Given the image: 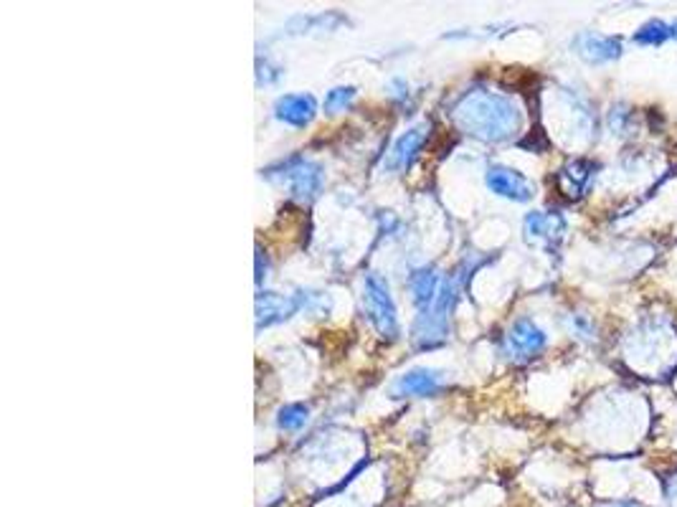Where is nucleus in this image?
<instances>
[{
	"label": "nucleus",
	"instance_id": "obj_1",
	"mask_svg": "<svg viewBox=\"0 0 677 507\" xmlns=\"http://www.w3.org/2000/svg\"><path fill=\"white\" fill-rule=\"evenodd\" d=\"M452 120L465 135L483 142H505L523 122L520 110L508 96L487 89H472L459 96V102L452 107Z\"/></svg>",
	"mask_w": 677,
	"mask_h": 507
},
{
	"label": "nucleus",
	"instance_id": "obj_2",
	"mask_svg": "<svg viewBox=\"0 0 677 507\" xmlns=\"http://www.w3.org/2000/svg\"><path fill=\"white\" fill-rule=\"evenodd\" d=\"M264 176L272 180H282L290 188L292 195L300 201H312L322 191V180H325L322 167L312 160H304L300 155H292L284 163L269 167Z\"/></svg>",
	"mask_w": 677,
	"mask_h": 507
},
{
	"label": "nucleus",
	"instance_id": "obj_3",
	"mask_svg": "<svg viewBox=\"0 0 677 507\" xmlns=\"http://www.w3.org/2000/svg\"><path fill=\"white\" fill-rule=\"evenodd\" d=\"M455 282H452V279H444L434 304L416 320V343H419V348H434V345H439L444 338H447L449 317H452V310H455Z\"/></svg>",
	"mask_w": 677,
	"mask_h": 507
},
{
	"label": "nucleus",
	"instance_id": "obj_4",
	"mask_svg": "<svg viewBox=\"0 0 677 507\" xmlns=\"http://www.w3.org/2000/svg\"><path fill=\"white\" fill-rule=\"evenodd\" d=\"M363 307L366 315L374 322L378 335H384L388 340H393L399 335V315H396V304L391 297V289L378 275H366L363 279Z\"/></svg>",
	"mask_w": 677,
	"mask_h": 507
},
{
	"label": "nucleus",
	"instance_id": "obj_5",
	"mask_svg": "<svg viewBox=\"0 0 677 507\" xmlns=\"http://www.w3.org/2000/svg\"><path fill=\"white\" fill-rule=\"evenodd\" d=\"M568 223L558 211H530L523 219V233L528 244L555 249L566 236Z\"/></svg>",
	"mask_w": 677,
	"mask_h": 507
},
{
	"label": "nucleus",
	"instance_id": "obj_6",
	"mask_svg": "<svg viewBox=\"0 0 677 507\" xmlns=\"http://www.w3.org/2000/svg\"><path fill=\"white\" fill-rule=\"evenodd\" d=\"M302 307V292H297V294L259 292V294H257V330L279 325V322H284L287 317L297 315Z\"/></svg>",
	"mask_w": 677,
	"mask_h": 507
},
{
	"label": "nucleus",
	"instance_id": "obj_7",
	"mask_svg": "<svg viewBox=\"0 0 677 507\" xmlns=\"http://www.w3.org/2000/svg\"><path fill=\"white\" fill-rule=\"evenodd\" d=\"M484 183L487 188L500 195V198H508V201H515V204H526L533 198V183L515 167H505V165H492L484 176Z\"/></svg>",
	"mask_w": 677,
	"mask_h": 507
},
{
	"label": "nucleus",
	"instance_id": "obj_8",
	"mask_svg": "<svg viewBox=\"0 0 677 507\" xmlns=\"http://www.w3.org/2000/svg\"><path fill=\"white\" fill-rule=\"evenodd\" d=\"M548 345V335L530 320V317H520L512 322V328L508 330V353L512 358H536L543 353V348Z\"/></svg>",
	"mask_w": 677,
	"mask_h": 507
},
{
	"label": "nucleus",
	"instance_id": "obj_9",
	"mask_svg": "<svg viewBox=\"0 0 677 507\" xmlns=\"http://www.w3.org/2000/svg\"><path fill=\"white\" fill-rule=\"evenodd\" d=\"M573 49L586 64H594V67L617 61L624 51L622 41L617 36H601V33H591V31L579 33L573 41Z\"/></svg>",
	"mask_w": 677,
	"mask_h": 507
},
{
	"label": "nucleus",
	"instance_id": "obj_10",
	"mask_svg": "<svg viewBox=\"0 0 677 507\" xmlns=\"http://www.w3.org/2000/svg\"><path fill=\"white\" fill-rule=\"evenodd\" d=\"M596 176V165L586 158H576V160H568L558 176H555V186L558 191L564 193L571 201H579L586 195V191L591 188V180Z\"/></svg>",
	"mask_w": 677,
	"mask_h": 507
},
{
	"label": "nucleus",
	"instance_id": "obj_11",
	"mask_svg": "<svg viewBox=\"0 0 677 507\" xmlns=\"http://www.w3.org/2000/svg\"><path fill=\"white\" fill-rule=\"evenodd\" d=\"M427 138H429V127H424V124H421V127H414V130H409L406 135H402V138L393 142V148H391V152H388L384 167L391 170V173L409 170V167L414 165L416 158H419V152H421V148H424Z\"/></svg>",
	"mask_w": 677,
	"mask_h": 507
},
{
	"label": "nucleus",
	"instance_id": "obj_12",
	"mask_svg": "<svg viewBox=\"0 0 677 507\" xmlns=\"http://www.w3.org/2000/svg\"><path fill=\"white\" fill-rule=\"evenodd\" d=\"M318 114V102L312 95H284L276 99L275 117L292 127H307Z\"/></svg>",
	"mask_w": 677,
	"mask_h": 507
},
{
	"label": "nucleus",
	"instance_id": "obj_13",
	"mask_svg": "<svg viewBox=\"0 0 677 507\" xmlns=\"http://www.w3.org/2000/svg\"><path fill=\"white\" fill-rule=\"evenodd\" d=\"M442 388V373L431 368H414L403 373L393 384V396H434Z\"/></svg>",
	"mask_w": 677,
	"mask_h": 507
},
{
	"label": "nucleus",
	"instance_id": "obj_14",
	"mask_svg": "<svg viewBox=\"0 0 677 507\" xmlns=\"http://www.w3.org/2000/svg\"><path fill=\"white\" fill-rule=\"evenodd\" d=\"M439 287H442V282H439V275H437L434 267H419V269L411 272L409 289H411V297H414L419 315H424L429 307L434 304L437 294H439Z\"/></svg>",
	"mask_w": 677,
	"mask_h": 507
},
{
	"label": "nucleus",
	"instance_id": "obj_15",
	"mask_svg": "<svg viewBox=\"0 0 677 507\" xmlns=\"http://www.w3.org/2000/svg\"><path fill=\"white\" fill-rule=\"evenodd\" d=\"M670 23H664L660 18H652L645 26L636 31L632 36V41L639 43V46H663L664 41H670Z\"/></svg>",
	"mask_w": 677,
	"mask_h": 507
},
{
	"label": "nucleus",
	"instance_id": "obj_16",
	"mask_svg": "<svg viewBox=\"0 0 677 507\" xmlns=\"http://www.w3.org/2000/svg\"><path fill=\"white\" fill-rule=\"evenodd\" d=\"M307 419H310V409L304 403H287L276 413V426L284 431H297L307 424Z\"/></svg>",
	"mask_w": 677,
	"mask_h": 507
},
{
	"label": "nucleus",
	"instance_id": "obj_17",
	"mask_svg": "<svg viewBox=\"0 0 677 507\" xmlns=\"http://www.w3.org/2000/svg\"><path fill=\"white\" fill-rule=\"evenodd\" d=\"M356 99V86H335L325 96V112H343L346 107H350V102Z\"/></svg>",
	"mask_w": 677,
	"mask_h": 507
},
{
	"label": "nucleus",
	"instance_id": "obj_18",
	"mask_svg": "<svg viewBox=\"0 0 677 507\" xmlns=\"http://www.w3.org/2000/svg\"><path fill=\"white\" fill-rule=\"evenodd\" d=\"M632 122V112H627V107H611L609 112V127H611V132H617V135H624V130H627V124Z\"/></svg>",
	"mask_w": 677,
	"mask_h": 507
},
{
	"label": "nucleus",
	"instance_id": "obj_19",
	"mask_svg": "<svg viewBox=\"0 0 677 507\" xmlns=\"http://www.w3.org/2000/svg\"><path fill=\"white\" fill-rule=\"evenodd\" d=\"M279 77H282V69H276V67H272V64H266V61H264V69L259 67L257 82H259V84H275V82H279Z\"/></svg>",
	"mask_w": 677,
	"mask_h": 507
},
{
	"label": "nucleus",
	"instance_id": "obj_20",
	"mask_svg": "<svg viewBox=\"0 0 677 507\" xmlns=\"http://www.w3.org/2000/svg\"><path fill=\"white\" fill-rule=\"evenodd\" d=\"M573 328L579 330L581 332V338H591V332H594V328H591V322L586 320V317H573Z\"/></svg>",
	"mask_w": 677,
	"mask_h": 507
},
{
	"label": "nucleus",
	"instance_id": "obj_21",
	"mask_svg": "<svg viewBox=\"0 0 677 507\" xmlns=\"http://www.w3.org/2000/svg\"><path fill=\"white\" fill-rule=\"evenodd\" d=\"M667 497H670L672 507H677V480H672V484H670V493H667Z\"/></svg>",
	"mask_w": 677,
	"mask_h": 507
},
{
	"label": "nucleus",
	"instance_id": "obj_22",
	"mask_svg": "<svg viewBox=\"0 0 677 507\" xmlns=\"http://www.w3.org/2000/svg\"><path fill=\"white\" fill-rule=\"evenodd\" d=\"M670 36H672V39H677V18L672 21V23H670Z\"/></svg>",
	"mask_w": 677,
	"mask_h": 507
},
{
	"label": "nucleus",
	"instance_id": "obj_23",
	"mask_svg": "<svg viewBox=\"0 0 677 507\" xmlns=\"http://www.w3.org/2000/svg\"><path fill=\"white\" fill-rule=\"evenodd\" d=\"M617 507H636V505H617Z\"/></svg>",
	"mask_w": 677,
	"mask_h": 507
}]
</instances>
